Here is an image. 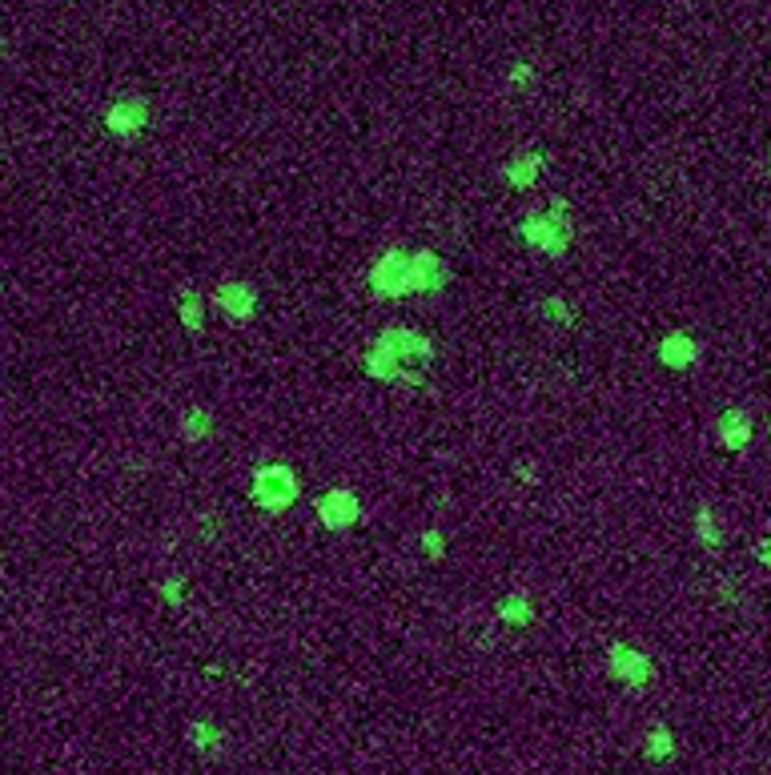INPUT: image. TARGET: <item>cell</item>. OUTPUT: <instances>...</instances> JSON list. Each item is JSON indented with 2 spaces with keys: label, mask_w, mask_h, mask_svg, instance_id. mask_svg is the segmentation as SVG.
Wrapping results in <instances>:
<instances>
[{
  "label": "cell",
  "mask_w": 771,
  "mask_h": 775,
  "mask_svg": "<svg viewBox=\"0 0 771 775\" xmlns=\"http://www.w3.org/2000/svg\"><path fill=\"white\" fill-rule=\"evenodd\" d=\"M506 81H510V89H519V93H527V89H535V81H539V73H535V65H510V73H506Z\"/></svg>",
  "instance_id": "7402d4cb"
},
{
  "label": "cell",
  "mask_w": 771,
  "mask_h": 775,
  "mask_svg": "<svg viewBox=\"0 0 771 775\" xmlns=\"http://www.w3.org/2000/svg\"><path fill=\"white\" fill-rule=\"evenodd\" d=\"M543 173H547V153H539V149H523V153L502 161V181L510 189H519V193L535 189L543 181Z\"/></svg>",
  "instance_id": "8fae6325"
},
{
  "label": "cell",
  "mask_w": 771,
  "mask_h": 775,
  "mask_svg": "<svg viewBox=\"0 0 771 775\" xmlns=\"http://www.w3.org/2000/svg\"><path fill=\"white\" fill-rule=\"evenodd\" d=\"M767 173H771V157H767Z\"/></svg>",
  "instance_id": "d4e9b609"
},
{
  "label": "cell",
  "mask_w": 771,
  "mask_h": 775,
  "mask_svg": "<svg viewBox=\"0 0 771 775\" xmlns=\"http://www.w3.org/2000/svg\"><path fill=\"white\" fill-rule=\"evenodd\" d=\"M755 559H759L763 567H771V535H767V539H763V543L755 547Z\"/></svg>",
  "instance_id": "603a6c76"
},
{
  "label": "cell",
  "mask_w": 771,
  "mask_h": 775,
  "mask_svg": "<svg viewBox=\"0 0 771 775\" xmlns=\"http://www.w3.org/2000/svg\"><path fill=\"white\" fill-rule=\"evenodd\" d=\"M643 755H647L651 763H667V759H675V731H671L667 723H655V727L643 735Z\"/></svg>",
  "instance_id": "e0dca14e"
},
{
  "label": "cell",
  "mask_w": 771,
  "mask_h": 775,
  "mask_svg": "<svg viewBox=\"0 0 771 775\" xmlns=\"http://www.w3.org/2000/svg\"><path fill=\"white\" fill-rule=\"evenodd\" d=\"M418 551H422V559H426V563H442V559H446V551H450L446 531H442V527H426V531L418 535Z\"/></svg>",
  "instance_id": "d6986e66"
},
{
  "label": "cell",
  "mask_w": 771,
  "mask_h": 775,
  "mask_svg": "<svg viewBox=\"0 0 771 775\" xmlns=\"http://www.w3.org/2000/svg\"><path fill=\"white\" fill-rule=\"evenodd\" d=\"M450 278H454V270H450V262H446L438 249H430V245H418L414 249V294L418 298L442 294L450 286Z\"/></svg>",
  "instance_id": "9c48e42d"
},
{
  "label": "cell",
  "mask_w": 771,
  "mask_h": 775,
  "mask_svg": "<svg viewBox=\"0 0 771 775\" xmlns=\"http://www.w3.org/2000/svg\"><path fill=\"white\" fill-rule=\"evenodd\" d=\"M751 438H755V418L747 410H739V406H727L719 414V422H715V442L727 454H743L751 446Z\"/></svg>",
  "instance_id": "7c38bea8"
},
{
  "label": "cell",
  "mask_w": 771,
  "mask_h": 775,
  "mask_svg": "<svg viewBox=\"0 0 771 775\" xmlns=\"http://www.w3.org/2000/svg\"><path fill=\"white\" fill-rule=\"evenodd\" d=\"M302 498V474L290 462H266L249 478V502L262 514H286Z\"/></svg>",
  "instance_id": "277c9868"
},
{
  "label": "cell",
  "mask_w": 771,
  "mask_h": 775,
  "mask_svg": "<svg viewBox=\"0 0 771 775\" xmlns=\"http://www.w3.org/2000/svg\"><path fill=\"white\" fill-rule=\"evenodd\" d=\"M177 322H181V330H185L189 338H201V334H205V294H201V290L185 286V290L177 294Z\"/></svg>",
  "instance_id": "5bb4252c"
},
{
  "label": "cell",
  "mask_w": 771,
  "mask_h": 775,
  "mask_svg": "<svg viewBox=\"0 0 771 775\" xmlns=\"http://www.w3.org/2000/svg\"><path fill=\"white\" fill-rule=\"evenodd\" d=\"M366 286H370L374 302L414 298V249H406V245L382 249L370 262V270H366Z\"/></svg>",
  "instance_id": "3957f363"
},
{
  "label": "cell",
  "mask_w": 771,
  "mask_h": 775,
  "mask_svg": "<svg viewBox=\"0 0 771 775\" xmlns=\"http://www.w3.org/2000/svg\"><path fill=\"white\" fill-rule=\"evenodd\" d=\"M153 121V105L137 93L129 97H117L109 109H105V129L117 137V141H137Z\"/></svg>",
  "instance_id": "52a82bcc"
},
{
  "label": "cell",
  "mask_w": 771,
  "mask_h": 775,
  "mask_svg": "<svg viewBox=\"0 0 771 775\" xmlns=\"http://www.w3.org/2000/svg\"><path fill=\"white\" fill-rule=\"evenodd\" d=\"M695 539H699L703 551H723V523L707 502L695 506Z\"/></svg>",
  "instance_id": "2e32d148"
},
{
  "label": "cell",
  "mask_w": 771,
  "mask_h": 775,
  "mask_svg": "<svg viewBox=\"0 0 771 775\" xmlns=\"http://www.w3.org/2000/svg\"><path fill=\"white\" fill-rule=\"evenodd\" d=\"M767 434H771V422H767Z\"/></svg>",
  "instance_id": "484cf974"
},
{
  "label": "cell",
  "mask_w": 771,
  "mask_h": 775,
  "mask_svg": "<svg viewBox=\"0 0 771 775\" xmlns=\"http://www.w3.org/2000/svg\"><path fill=\"white\" fill-rule=\"evenodd\" d=\"M547 326H575V318H579V310L571 306V298L567 294H547L543 302H539V310H535Z\"/></svg>",
  "instance_id": "ac0fdd59"
},
{
  "label": "cell",
  "mask_w": 771,
  "mask_h": 775,
  "mask_svg": "<svg viewBox=\"0 0 771 775\" xmlns=\"http://www.w3.org/2000/svg\"><path fill=\"white\" fill-rule=\"evenodd\" d=\"M185 739H189V747H197V751H209V747L225 743V731H221L217 723H205V719H197V723H189V727H185Z\"/></svg>",
  "instance_id": "ffe728a7"
},
{
  "label": "cell",
  "mask_w": 771,
  "mask_h": 775,
  "mask_svg": "<svg viewBox=\"0 0 771 775\" xmlns=\"http://www.w3.org/2000/svg\"><path fill=\"white\" fill-rule=\"evenodd\" d=\"M494 615H498V623L502 627H531L535 623V603H531V595L519 587V591H506L498 603H494Z\"/></svg>",
  "instance_id": "4fadbf2b"
},
{
  "label": "cell",
  "mask_w": 771,
  "mask_h": 775,
  "mask_svg": "<svg viewBox=\"0 0 771 775\" xmlns=\"http://www.w3.org/2000/svg\"><path fill=\"white\" fill-rule=\"evenodd\" d=\"M519 241L535 253H547V257H563L575 241V217H571V201L567 197H551L547 209L539 213H527L519 221Z\"/></svg>",
  "instance_id": "7a4b0ae2"
},
{
  "label": "cell",
  "mask_w": 771,
  "mask_h": 775,
  "mask_svg": "<svg viewBox=\"0 0 771 775\" xmlns=\"http://www.w3.org/2000/svg\"><path fill=\"white\" fill-rule=\"evenodd\" d=\"M607 671H611L627 691H643V687H651V679H655L651 655L639 651V647H631V643H611V647H607Z\"/></svg>",
  "instance_id": "8992f818"
},
{
  "label": "cell",
  "mask_w": 771,
  "mask_h": 775,
  "mask_svg": "<svg viewBox=\"0 0 771 775\" xmlns=\"http://www.w3.org/2000/svg\"><path fill=\"white\" fill-rule=\"evenodd\" d=\"M177 430H181V438H185L189 446H201V442H209V438H213L217 418H213V410H205V406H189V410H181Z\"/></svg>",
  "instance_id": "9a60e30c"
},
{
  "label": "cell",
  "mask_w": 771,
  "mask_h": 775,
  "mask_svg": "<svg viewBox=\"0 0 771 775\" xmlns=\"http://www.w3.org/2000/svg\"><path fill=\"white\" fill-rule=\"evenodd\" d=\"M157 595H161V603H165V607H173V611H177V607L185 603V579H181V575L161 579V583H157Z\"/></svg>",
  "instance_id": "44dd1931"
},
{
  "label": "cell",
  "mask_w": 771,
  "mask_h": 775,
  "mask_svg": "<svg viewBox=\"0 0 771 775\" xmlns=\"http://www.w3.org/2000/svg\"><path fill=\"white\" fill-rule=\"evenodd\" d=\"M213 535H217V527H213V519H205V523H201V539H205V543H209V539H213Z\"/></svg>",
  "instance_id": "cb8c5ba5"
},
{
  "label": "cell",
  "mask_w": 771,
  "mask_h": 775,
  "mask_svg": "<svg viewBox=\"0 0 771 775\" xmlns=\"http://www.w3.org/2000/svg\"><path fill=\"white\" fill-rule=\"evenodd\" d=\"M213 306H217V314H225L229 322L245 326V322H253V318H257L262 294H257V286H253V282H245V278H225V282L213 290Z\"/></svg>",
  "instance_id": "ba28073f"
},
{
  "label": "cell",
  "mask_w": 771,
  "mask_h": 775,
  "mask_svg": "<svg viewBox=\"0 0 771 775\" xmlns=\"http://www.w3.org/2000/svg\"><path fill=\"white\" fill-rule=\"evenodd\" d=\"M314 514H318V523H322L326 531L342 535V531H350V527L362 523V498H358L350 486H330V490L318 494Z\"/></svg>",
  "instance_id": "5b68a950"
},
{
  "label": "cell",
  "mask_w": 771,
  "mask_h": 775,
  "mask_svg": "<svg viewBox=\"0 0 771 775\" xmlns=\"http://www.w3.org/2000/svg\"><path fill=\"white\" fill-rule=\"evenodd\" d=\"M430 366H434V342L430 334L410 326H386L362 354V370L370 382L422 386Z\"/></svg>",
  "instance_id": "6da1fadb"
},
{
  "label": "cell",
  "mask_w": 771,
  "mask_h": 775,
  "mask_svg": "<svg viewBox=\"0 0 771 775\" xmlns=\"http://www.w3.org/2000/svg\"><path fill=\"white\" fill-rule=\"evenodd\" d=\"M655 358H659V366H663V370L683 374V370L699 366V358H703V342H699L695 334H687V330H667V334L659 338Z\"/></svg>",
  "instance_id": "30bf717a"
}]
</instances>
